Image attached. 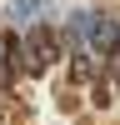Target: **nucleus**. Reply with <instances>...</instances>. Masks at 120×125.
Returning a JSON list of instances; mask_svg holds the SVG:
<instances>
[{
  "label": "nucleus",
  "instance_id": "f257e3e1",
  "mask_svg": "<svg viewBox=\"0 0 120 125\" xmlns=\"http://www.w3.org/2000/svg\"><path fill=\"white\" fill-rule=\"evenodd\" d=\"M5 20H15V25H40V20H45V0H10Z\"/></svg>",
  "mask_w": 120,
  "mask_h": 125
}]
</instances>
